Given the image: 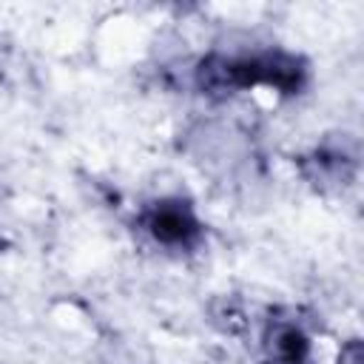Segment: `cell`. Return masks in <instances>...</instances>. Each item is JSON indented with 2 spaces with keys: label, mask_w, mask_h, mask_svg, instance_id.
<instances>
[{
  "label": "cell",
  "mask_w": 364,
  "mask_h": 364,
  "mask_svg": "<svg viewBox=\"0 0 364 364\" xmlns=\"http://www.w3.org/2000/svg\"><path fill=\"white\" fill-rule=\"evenodd\" d=\"M301 63L282 51L253 54V57H222L210 54L196 68V82L205 94H230L250 85H273L284 94L301 85Z\"/></svg>",
  "instance_id": "6da1fadb"
},
{
  "label": "cell",
  "mask_w": 364,
  "mask_h": 364,
  "mask_svg": "<svg viewBox=\"0 0 364 364\" xmlns=\"http://www.w3.org/2000/svg\"><path fill=\"white\" fill-rule=\"evenodd\" d=\"M145 228L162 245H191L199 236V222L182 202H156L145 216Z\"/></svg>",
  "instance_id": "7a4b0ae2"
},
{
  "label": "cell",
  "mask_w": 364,
  "mask_h": 364,
  "mask_svg": "<svg viewBox=\"0 0 364 364\" xmlns=\"http://www.w3.org/2000/svg\"><path fill=\"white\" fill-rule=\"evenodd\" d=\"M264 347H267V364H307L310 361V341L290 321H276L267 330Z\"/></svg>",
  "instance_id": "3957f363"
},
{
  "label": "cell",
  "mask_w": 364,
  "mask_h": 364,
  "mask_svg": "<svg viewBox=\"0 0 364 364\" xmlns=\"http://www.w3.org/2000/svg\"><path fill=\"white\" fill-rule=\"evenodd\" d=\"M361 344L358 341H350L344 350H341V364H361Z\"/></svg>",
  "instance_id": "277c9868"
}]
</instances>
